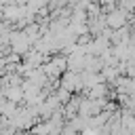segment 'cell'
Segmentation results:
<instances>
[{
	"label": "cell",
	"instance_id": "1",
	"mask_svg": "<svg viewBox=\"0 0 135 135\" xmlns=\"http://www.w3.org/2000/svg\"><path fill=\"white\" fill-rule=\"evenodd\" d=\"M122 21H124V15H122V13H114V15H112V19H110V23H112V25H120Z\"/></svg>",
	"mask_w": 135,
	"mask_h": 135
}]
</instances>
